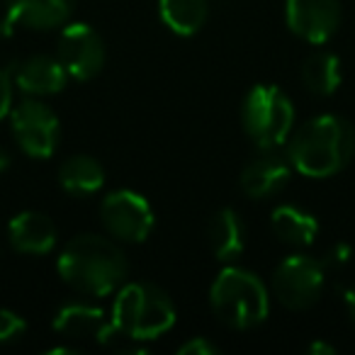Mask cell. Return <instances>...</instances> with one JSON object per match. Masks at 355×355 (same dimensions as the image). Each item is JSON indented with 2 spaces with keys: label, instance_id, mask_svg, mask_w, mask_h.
Segmentation results:
<instances>
[{
  "label": "cell",
  "instance_id": "1",
  "mask_svg": "<svg viewBox=\"0 0 355 355\" xmlns=\"http://www.w3.org/2000/svg\"><path fill=\"white\" fill-rule=\"evenodd\" d=\"M56 268L66 285L88 297L112 295L127 277L124 251L100 234H80L71 239L61 251Z\"/></svg>",
  "mask_w": 355,
  "mask_h": 355
},
{
  "label": "cell",
  "instance_id": "2",
  "mask_svg": "<svg viewBox=\"0 0 355 355\" xmlns=\"http://www.w3.org/2000/svg\"><path fill=\"white\" fill-rule=\"evenodd\" d=\"M295 171L306 178H329L343 171L355 156V129L338 114L311 117L287 144Z\"/></svg>",
  "mask_w": 355,
  "mask_h": 355
},
{
  "label": "cell",
  "instance_id": "3",
  "mask_svg": "<svg viewBox=\"0 0 355 355\" xmlns=\"http://www.w3.org/2000/svg\"><path fill=\"white\" fill-rule=\"evenodd\" d=\"M112 324L129 340L144 343L173 329L175 306L161 287L151 282H127L114 297Z\"/></svg>",
  "mask_w": 355,
  "mask_h": 355
},
{
  "label": "cell",
  "instance_id": "4",
  "mask_svg": "<svg viewBox=\"0 0 355 355\" xmlns=\"http://www.w3.org/2000/svg\"><path fill=\"white\" fill-rule=\"evenodd\" d=\"M209 304L217 319L229 329L248 331L266 321L270 311V297L256 272L227 266L209 287Z\"/></svg>",
  "mask_w": 355,
  "mask_h": 355
},
{
  "label": "cell",
  "instance_id": "5",
  "mask_svg": "<svg viewBox=\"0 0 355 355\" xmlns=\"http://www.w3.org/2000/svg\"><path fill=\"white\" fill-rule=\"evenodd\" d=\"M241 122L258 148H280L295 127V107L280 88L256 85L243 100Z\"/></svg>",
  "mask_w": 355,
  "mask_h": 355
},
{
  "label": "cell",
  "instance_id": "6",
  "mask_svg": "<svg viewBox=\"0 0 355 355\" xmlns=\"http://www.w3.org/2000/svg\"><path fill=\"white\" fill-rule=\"evenodd\" d=\"M326 285V268L311 256H287L272 272V290L287 309H309L316 304Z\"/></svg>",
  "mask_w": 355,
  "mask_h": 355
},
{
  "label": "cell",
  "instance_id": "7",
  "mask_svg": "<svg viewBox=\"0 0 355 355\" xmlns=\"http://www.w3.org/2000/svg\"><path fill=\"white\" fill-rule=\"evenodd\" d=\"M10 129L17 146L32 158H49L59 144V117L49 105L27 98L10 110Z\"/></svg>",
  "mask_w": 355,
  "mask_h": 355
},
{
  "label": "cell",
  "instance_id": "8",
  "mask_svg": "<svg viewBox=\"0 0 355 355\" xmlns=\"http://www.w3.org/2000/svg\"><path fill=\"white\" fill-rule=\"evenodd\" d=\"M100 217L107 232L122 241L141 243L153 232V209L146 198L134 190H114L100 205Z\"/></svg>",
  "mask_w": 355,
  "mask_h": 355
},
{
  "label": "cell",
  "instance_id": "9",
  "mask_svg": "<svg viewBox=\"0 0 355 355\" xmlns=\"http://www.w3.org/2000/svg\"><path fill=\"white\" fill-rule=\"evenodd\" d=\"M59 61L66 73L76 80H90L105 66L103 37L85 22H71L61 30Z\"/></svg>",
  "mask_w": 355,
  "mask_h": 355
},
{
  "label": "cell",
  "instance_id": "10",
  "mask_svg": "<svg viewBox=\"0 0 355 355\" xmlns=\"http://www.w3.org/2000/svg\"><path fill=\"white\" fill-rule=\"evenodd\" d=\"M285 22L292 35L309 44H324L340 25L338 0H285Z\"/></svg>",
  "mask_w": 355,
  "mask_h": 355
},
{
  "label": "cell",
  "instance_id": "11",
  "mask_svg": "<svg viewBox=\"0 0 355 355\" xmlns=\"http://www.w3.org/2000/svg\"><path fill=\"white\" fill-rule=\"evenodd\" d=\"M292 161L287 153L277 148H261L258 156H253L241 171V188L248 198L266 200L270 195L280 193L292 175Z\"/></svg>",
  "mask_w": 355,
  "mask_h": 355
},
{
  "label": "cell",
  "instance_id": "12",
  "mask_svg": "<svg viewBox=\"0 0 355 355\" xmlns=\"http://www.w3.org/2000/svg\"><path fill=\"white\" fill-rule=\"evenodd\" d=\"M54 329L64 334L66 338H78V340H98L103 345H112L114 329L112 316H105L103 309L90 304H66L59 309L54 319Z\"/></svg>",
  "mask_w": 355,
  "mask_h": 355
},
{
  "label": "cell",
  "instance_id": "13",
  "mask_svg": "<svg viewBox=\"0 0 355 355\" xmlns=\"http://www.w3.org/2000/svg\"><path fill=\"white\" fill-rule=\"evenodd\" d=\"M10 78L12 85L27 95H56L64 90L66 85V69L61 66L59 59L54 56H30L22 64L10 66Z\"/></svg>",
  "mask_w": 355,
  "mask_h": 355
},
{
  "label": "cell",
  "instance_id": "14",
  "mask_svg": "<svg viewBox=\"0 0 355 355\" xmlns=\"http://www.w3.org/2000/svg\"><path fill=\"white\" fill-rule=\"evenodd\" d=\"M8 239L17 253L46 256L56 246V224L42 212H20L8 224Z\"/></svg>",
  "mask_w": 355,
  "mask_h": 355
},
{
  "label": "cell",
  "instance_id": "15",
  "mask_svg": "<svg viewBox=\"0 0 355 355\" xmlns=\"http://www.w3.org/2000/svg\"><path fill=\"white\" fill-rule=\"evenodd\" d=\"M76 0H6L8 20L30 30H54L73 15Z\"/></svg>",
  "mask_w": 355,
  "mask_h": 355
},
{
  "label": "cell",
  "instance_id": "16",
  "mask_svg": "<svg viewBox=\"0 0 355 355\" xmlns=\"http://www.w3.org/2000/svg\"><path fill=\"white\" fill-rule=\"evenodd\" d=\"M209 248H212L214 258L222 263H234L241 258L243 248H246V229L243 222L234 209L224 207L209 219L207 227Z\"/></svg>",
  "mask_w": 355,
  "mask_h": 355
},
{
  "label": "cell",
  "instance_id": "17",
  "mask_svg": "<svg viewBox=\"0 0 355 355\" xmlns=\"http://www.w3.org/2000/svg\"><path fill=\"white\" fill-rule=\"evenodd\" d=\"M270 224L275 236L290 246H309L319 234V222L314 214L295 205H280L272 209Z\"/></svg>",
  "mask_w": 355,
  "mask_h": 355
},
{
  "label": "cell",
  "instance_id": "18",
  "mask_svg": "<svg viewBox=\"0 0 355 355\" xmlns=\"http://www.w3.org/2000/svg\"><path fill=\"white\" fill-rule=\"evenodd\" d=\"M163 25L180 37H193L205 27L209 15L207 0H158Z\"/></svg>",
  "mask_w": 355,
  "mask_h": 355
},
{
  "label": "cell",
  "instance_id": "19",
  "mask_svg": "<svg viewBox=\"0 0 355 355\" xmlns=\"http://www.w3.org/2000/svg\"><path fill=\"white\" fill-rule=\"evenodd\" d=\"M59 183L69 195H93L103 188L105 171L93 156H71L59 168Z\"/></svg>",
  "mask_w": 355,
  "mask_h": 355
},
{
  "label": "cell",
  "instance_id": "20",
  "mask_svg": "<svg viewBox=\"0 0 355 355\" xmlns=\"http://www.w3.org/2000/svg\"><path fill=\"white\" fill-rule=\"evenodd\" d=\"M340 59L331 51H316L302 66V83L309 93L319 98H329L340 85Z\"/></svg>",
  "mask_w": 355,
  "mask_h": 355
},
{
  "label": "cell",
  "instance_id": "21",
  "mask_svg": "<svg viewBox=\"0 0 355 355\" xmlns=\"http://www.w3.org/2000/svg\"><path fill=\"white\" fill-rule=\"evenodd\" d=\"M25 331V319L10 309H0V343H10Z\"/></svg>",
  "mask_w": 355,
  "mask_h": 355
},
{
  "label": "cell",
  "instance_id": "22",
  "mask_svg": "<svg viewBox=\"0 0 355 355\" xmlns=\"http://www.w3.org/2000/svg\"><path fill=\"white\" fill-rule=\"evenodd\" d=\"M178 353L180 355H217L219 345L212 343L209 338H205V336H198V338L185 340V343L178 348Z\"/></svg>",
  "mask_w": 355,
  "mask_h": 355
},
{
  "label": "cell",
  "instance_id": "23",
  "mask_svg": "<svg viewBox=\"0 0 355 355\" xmlns=\"http://www.w3.org/2000/svg\"><path fill=\"white\" fill-rule=\"evenodd\" d=\"M12 110V78L10 71H0V119L8 117Z\"/></svg>",
  "mask_w": 355,
  "mask_h": 355
},
{
  "label": "cell",
  "instance_id": "24",
  "mask_svg": "<svg viewBox=\"0 0 355 355\" xmlns=\"http://www.w3.org/2000/svg\"><path fill=\"white\" fill-rule=\"evenodd\" d=\"M350 256H353V251H350L348 243H336V246L329 248V253H326V258L321 263H324V268H340L348 263Z\"/></svg>",
  "mask_w": 355,
  "mask_h": 355
},
{
  "label": "cell",
  "instance_id": "25",
  "mask_svg": "<svg viewBox=\"0 0 355 355\" xmlns=\"http://www.w3.org/2000/svg\"><path fill=\"white\" fill-rule=\"evenodd\" d=\"M343 304H345V311H348V316L355 321V282L343 292Z\"/></svg>",
  "mask_w": 355,
  "mask_h": 355
},
{
  "label": "cell",
  "instance_id": "26",
  "mask_svg": "<svg viewBox=\"0 0 355 355\" xmlns=\"http://www.w3.org/2000/svg\"><path fill=\"white\" fill-rule=\"evenodd\" d=\"M309 353H314V355H319V353L334 355V353H336V348H334V345H329V343H321V340H316V343H311V345H309Z\"/></svg>",
  "mask_w": 355,
  "mask_h": 355
},
{
  "label": "cell",
  "instance_id": "27",
  "mask_svg": "<svg viewBox=\"0 0 355 355\" xmlns=\"http://www.w3.org/2000/svg\"><path fill=\"white\" fill-rule=\"evenodd\" d=\"M8 168H10V156H8V151L0 148V173L8 171Z\"/></svg>",
  "mask_w": 355,
  "mask_h": 355
}]
</instances>
